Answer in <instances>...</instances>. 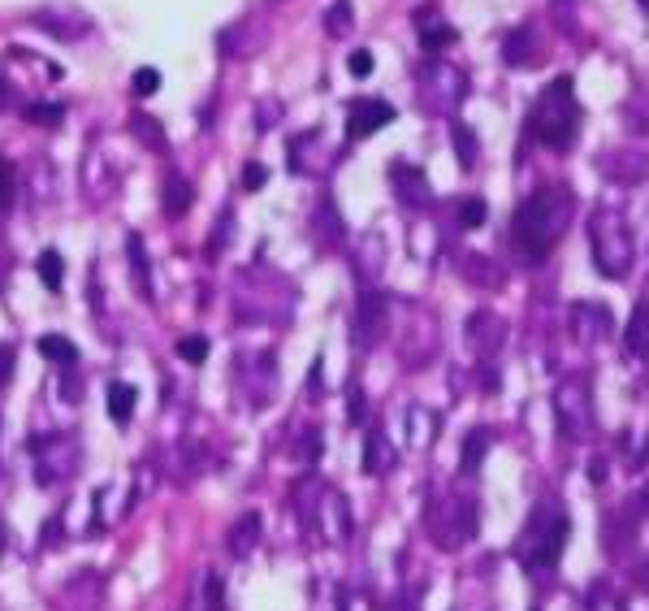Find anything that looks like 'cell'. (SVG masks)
I'll return each instance as SVG.
<instances>
[{"mask_svg":"<svg viewBox=\"0 0 649 611\" xmlns=\"http://www.w3.org/2000/svg\"><path fill=\"white\" fill-rule=\"evenodd\" d=\"M572 221H576V196H572V187L554 182V187L533 191L516 208L511 243H516V252L524 261H541V256H550L554 247L563 243V235L572 230Z\"/></svg>","mask_w":649,"mask_h":611,"instance_id":"obj_1","label":"cell"},{"mask_svg":"<svg viewBox=\"0 0 649 611\" xmlns=\"http://www.w3.org/2000/svg\"><path fill=\"white\" fill-rule=\"evenodd\" d=\"M581 100H576V83L567 74H558L550 87L533 100V113H528V131L533 139H541L554 152H567L576 139H581Z\"/></svg>","mask_w":649,"mask_h":611,"instance_id":"obj_2","label":"cell"},{"mask_svg":"<svg viewBox=\"0 0 649 611\" xmlns=\"http://www.w3.org/2000/svg\"><path fill=\"white\" fill-rule=\"evenodd\" d=\"M589 247H593V265L602 277L611 282H623L632 273V261H637V243H632V230H628V217L611 208V204H597L589 213Z\"/></svg>","mask_w":649,"mask_h":611,"instance_id":"obj_3","label":"cell"},{"mask_svg":"<svg viewBox=\"0 0 649 611\" xmlns=\"http://www.w3.org/2000/svg\"><path fill=\"white\" fill-rule=\"evenodd\" d=\"M567 511L558 508V503H541V508L528 516V525H524V534H519V564L528 568V573H546L558 564V555H563V546H567Z\"/></svg>","mask_w":649,"mask_h":611,"instance_id":"obj_4","label":"cell"},{"mask_svg":"<svg viewBox=\"0 0 649 611\" xmlns=\"http://www.w3.org/2000/svg\"><path fill=\"white\" fill-rule=\"evenodd\" d=\"M477 525H481V511H477V499L468 494H442L424 511V529L442 551H459L463 543H472Z\"/></svg>","mask_w":649,"mask_h":611,"instance_id":"obj_5","label":"cell"},{"mask_svg":"<svg viewBox=\"0 0 649 611\" xmlns=\"http://www.w3.org/2000/svg\"><path fill=\"white\" fill-rule=\"evenodd\" d=\"M554 416L563 438H584L593 430V399H589V382L584 377H563L554 390Z\"/></svg>","mask_w":649,"mask_h":611,"instance_id":"obj_6","label":"cell"},{"mask_svg":"<svg viewBox=\"0 0 649 611\" xmlns=\"http://www.w3.org/2000/svg\"><path fill=\"white\" fill-rule=\"evenodd\" d=\"M597 170L606 173V178H615V182H623V187H637V182L649 178V157L637 152V148H615V152H602V165Z\"/></svg>","mask_w":649,"mask_h":611,"instance_id":"obj_7","label":"cell"},{"mask_svg":"<svg viewBox=\"0 0 649 611\" xmlns=\"http://www.w3.org/2000/svg\"><path fill=\"white\" fill-rule=\"evenodd\" d=\"M389 122H394V104H386V100H356L347 109V135L351 139L377 135Z\"/></svg>","mask_w":649,"mask_h":611,"instance_id":"obj_8","label":"cell"},{"mask_svg":"<svg viewBox=\"0 0 649 611\" xmlns=\"http://www.w3.org/2000/svg\"><path fill=\"white\" fill-rule=\"evenodd\" d=\"M507 339V326H502V317H493V312H477V317H468V342H472V351L477 356H493L498 347Z\"/></svg>","mask_w":649,"mask_h":611,"instance_id":"obj_9","label":"cell"},{"mask_svg":"<svg viewBox=\"0 0 649 611\" xmlns=\"http://www.w3.org/2000/svg\"><path fill=\"white\" fill-rule=\"evenodd\" d=\"M389 182H394L398 200L407 204V208H421V204H429V178H424L416 165H394V170H389Z\"/></svg>","mask_w":649,"mask_h":611,"instance_id":"obj_10","label":"cell"},{"mask_svg":"<svg viewBox=\"0 0 649 611\" xmlns=\"http://www.w3.org/2000/svg\"><path fill=\"white\" fill-rule=\"evenodd\" d=\"M537 52H541V44H537V31H533V27H516V31L502 39V61L516 66V69L533 66Z\"/></svg>","mask_w":649,"mask_h":611,"instance_id":"obj_11","label":"cell"},{"mask_svg":"<svg viewBox=\"0 0 649 611\" xmlns=\"http://www.w3.org/2000/svg\"><path fill=\"white\" fill-rule=\"evenodd\" d=\"M381 334H386V300L381 295H364V304H359V342L373 347Z\"/></svg>","mask_w":649,"mask_h":611,"instance_id":"obj_12","label":"cell"},{"mask_svg":"<svg viewBox=\"0 0 649 611\" xmlns=\"http://www.w3.org/2000/svg\"><path fill=\"white\" fill-rule=\"evenodd\" d=\"M623 342H628V351H632L637 360H645V365H649V300H637Z\"/></svg>","mask_w":649,"mask_h":611,"instance_id":"obj_13","label":"cell"},{"mask_svg":"<svg viewBox=\"0 0 649 611\" xmlns=\"http://www.w3.org/2000/svg\"><path fill=\"white\" fill-rule=\"evenodd\" d=\"M256 534H260V516H256V511L238 516V525L229 529V538H226V543H229V555H234V559H243V555L256 546Z\"/></svg>","mask_w":649,"mask_h":611,"instance_id":"obj_14","label":"cell"},{"mask_svg":"<svg viewBox=\"0 0 649 611\" xmlns=\"http://www.w3.org/2000/svg\"><path fill=\"white\" fill-rule=\"evenodd\" d=\"M416 22H421V44L429 48V52H437V48H451L454 39V27H446L442 18H424V13H416Z\"/></svg>","mask_w":649,"mask_h":611,"instance_id":"obj_15","label":"cell"},{"mask_svg":"<svg viewBox=\"0 0 649 611\" xmlns=\"http://www.w3.org/2000/svg\"><path fill=\"white\" fill-rule=\"evenodd\" d=\"M187 208H191V182H182V178L173 173V178L164 182V213H169V217L178 221V217H182Z\"/></svg>","mask_w":649,"mask_h":611,"instance_id":"obj_16","label":"cell"},{"mask_svg":"<svg viewBox=\"0 0 649 611\" xmlns=\"http://www.w3.org/2000/svg\"><path fill=\"white\" fill-rule=\"evenodd\" d=\"M451 139H454V152H459V165H463V170H472V165H477V157H481V143H477V135H472L463 122H454Z\"/></svg>","mask_w":649,"mask_h":611,"instance_id":"obj_17","label":"cell"},{"mask_svg":"<svg viewBox=\"0 0 649 611\" xmlns=\"http://www.w3.org/2000/svg\"><path fill=\"white\" fill-rule=\"evenodd\" d=\"M130 412H134V386H126V382H113V386H108V416H113L117 425H126Z\"/></svg>","mask_w":649,"mask_h":611,"instance_id":"obj_18","label":"cell"},{"mask_svg":"<svg viewBox=\"0 0 649 611\" xmlns=\"http://www.w3.org/2000/svg\"><path fill=\"white\" fill-rule=\"evenodd\" d=\"M39 356H48V360H57V365H78V347L61 334H44L39 339Z\"/></svg>","mask_w":649,"mask_h":611,"instance_id":"obj_19","label":"cell"},{"mask_svg":"<svg viewBox=\"0 0 649 611\" xmlns=\"http://www.w3.org/2000/svg\"><path fill=\"white\" fill-rule=\"evenodd\" d=\"M485 451H489V434L485 430H477V434H468V442H463V460H459V469L472 477L477 469H481V460H485Z\"/></svg>","mask_w":649,"mask_h":611,"instance_id":"obj_20","label":"cell"},{"mask_svg":"<svg viewBox=\"0 0 649 611\" xmlns=\"http://www.w3.org/2000/svg\"><path fill=\"white\" fill-rule=\"evenodd\" d=\"M35 269H39V277H44V286H48V291H61V277H65L61 252H39Z\"/></svg>","mask_w":649,"mask_h":611,"instance_id":"obj_21","label":"cell"},{"mask_svg":"<svg viewBox=\"0 0 649 611\" xmlns=\"http://www.w3.org/2000/svg\"><path fill=\"white\" fill-rule=\"evenodd\" d=\"M324 31L333 35V39H342V35L351 31V0H338V4L324 13Z\"/></svg>","mask_w":649,"mask_h":611,"instance_id":"obj_22","label":"cell"},{"mask_svg":"<svg viewBox=\"0 0 649 611\" xmlns=\"http://www.w3.org/2000/svg\"><path fill=\"white\" fill-rule=\"evenodd\" d=\"M589 611H623V603H619V594L606 585V581H597L593 590H589V603H584Z\"/></svg>","mask_w":649,"mask_h":611,"instance_id":"obj_23","label":"cell"},{"mask_svg":"<svg viewBox=\"0 0 649 611\" xmlns=\"http://www.w3.org/2000/svg\"><path fill=\"white\" fill-rule=\"evenodd\" d=\"M130 87H134V96H156V92H161V69H152V66L134 69Z\"/></svg>","mask_w":649,"mask_h":611,"instance_id":"obj_24","label":"cell"},{"mask_svg":"<svg viewBox=\"0 0 649 611\" xmlns=\"http://www.w3.org/2000/svg\"><path fill=\"white\" fill-rule=\"evenodd\" d=\"M459 221H463L468 230H477V226L485 221V200H481V196H472V200H463V204H459Z\"/></svg>","mask_w":649,"mask_h":611,"instance_id":"obj_25","label":"cell"},{"mask_svg":"<svg viewBox=\"0 0 649 611\" xmlns=\"http://www.w3.org/2000/svg\"><path fill=\"white\" fill-rule=\"evenodd\" d=\"M178 356L191 360V365H204L208 360V339H182L178 342Z\"/></svg>","mask_w":649,"mask_h":611,"instance_id":"obj_26","label":"cell"},{"mask_svg":"<svg viewBox=\"0 0 649 611\" xmlns=\"http://www.w3.org/2000/svg\"><path fill=\"white\" fill-rule=\"evenodd\" d=\"M373 66H377V61H373V52H368V48H356V52L347 57V69H351L356 78H368V74H373Z\"/></svg>","mask_w":649,"mask_h":611,"instance_id":"obj_27","label":"cell"},{"mask_svg":"<svg viewBox=\"0 0 649 611\" xmlns=\"http://www.w3.org/2000/svg\"><path fill=\"white\" fill-rule=\"evenodd\" d=\"M13 204V165L0 157V213Z\"/></svg>","mask_w":649,"mask_h":611,"instance_id":"obj_28","label":"cell"},{"mask_svg":"<svg viewBox=\"0 0 649 611\" xmlns=\"http://www.w3.org/2000/svg\"><path fill=\"white\" fill-rule=\"evenodd\" d=\"M27 117H31V122H61V109H57V104H31Z\"/></svg>","mask_w":649,"mask_h":611,"instance_id":"obj_29","label":"cell"},{"mask_svg":"<svg viewBox=\"0 0 649 611\" xmlns=\"http://www.w3.org/2000/svg\"><path fill=\"white\" fill-rule=\"evenodd\" d=\"M264 182H268V170H264V165H247V170H243V187H247V191H260Z\"/></svg>","mask_w":649,"mask_h":611,"instance_id":"obj_30","label":"cell"},{"mask_svg":"<svg viewBox=\"0 0 649 611\" xmlns=\"http://www.w3.org/2000/svg\"><path fill=\"white\" fill-rule=\"evenodd\" d=\"M9 374H13V351H9V347H0V386L9 382Z\"/></svg>","mask_w":649,"mask_h":611,"instance_id":"obj_31","label":"cell"},{"mask_svg":"<svg viewBox=\"0 0 649 611\" xmlns=\"http://www.w3.org/2000/svg\"><path fill=\"white\" fill-rule=\"evenodd\" d=\"M589 477H593V481H602V477H606V460H593V469H589Z\"/></svg>","mask_w":649,"mask_h":611,"instance_id":"obj_32","label":"cell"},{"mask_svg":"<svg viewBox=\"0 0 649 611\" xmlns=\"http://www.w3.org/2000/svg\"><path fill=\"white\" fill-rule=\"evenodd\" d=\"M641 585L649 590V559H645V568H641Z\"/></svg>","mask_w":649,"mask_h":611,"instance_id":"obj_33","label":"cell"},{"mask_svg":"<svg viewBox=\"0 0 649 611\" xmlns=\"http://www.w3.org/2000/svg\"><path fill=\"white\" fill-rule=\"evenodd\" d=\"M637 4H641V9H649V0H637Z\"/></svg>","mask_w":649,"mask_h":611,"instance_id":"obj_34","label":"cell"}]
</instances>
